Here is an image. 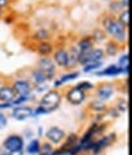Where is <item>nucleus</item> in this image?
Returning <instances> with one entry per match:
<instances>
[{
	"instance_id": "f257e3e1",
	"label": "nucleus",
	"mask_w": 132,
	"mask_h": 155,
	"mask_svg": "<svg viewBox=\"0 0 132 155\" xmlns=\"http://www.w3.org/2000/svg\"><path fill=\"white\" fill-rule=\"evenodd\" d=\"M60 102H61V94L56 90H50L42 97L38 108L35 110V112H33V114L53 112L59 107Z\"/></svg>"
},
{
	"instance_id": "f03ea898",
	"label": "nucleus",
	"mask_w": 132,
	"mask_h": 155,
	"mask_svg": "<svg viewBox=\"0 0 132 155\" xmlns=\"http://www.w3.org/2000/svg\"><path fill=\"white\" fill-rule=\"evenodd\" d=\"M103 25H104L105 31L114 38L116 42H125L126 41V27L122 26L118 20L108 16L103 20Z\"/></svg>"
},
{
	"instance_id": "7ed1b4c3",
	"label": "nucleus",
	"mask_w": 132,
	"mask_h": 155,
	"mask_svg": "<svg viewBox=\"0 0 132 155\" xmlns=\"http://www.w3.org/2000/svg\"><path fill=\"white\" fill-rule=\"evenodd\" d=\"M104 58V52L103 49L100 48H96V49H88V51H84V52H80L78 53V59H77V63L80 64H89V63H97V62H100Z\"/></svg>"
},
{
	"instance_id": "20e7f679",
	"label": "nucleus",
	"mask_w": 132,
	"mask_h": 155,
	"mask_svg": "<svg viewBox=\"0 0 132 155\" xmlns=\"http://www.w3.org/2000/svg\"><path fill=\"white\" fill-rule=\"evenodd\" d=\"M4 148L9 153H12L16 150H22L23 139L20 137V135H10V137H8L4 142Z\"/></svg>"
},
{
	"instance_id": "39448f33",
	"label": "nucleus",
	"mask_w": 132,
	"mask_h": 155,
	"mask_svg": "<svg viewBox=\"0 0 132 155\" xmlns=\"http://www.w3.org/2000/svg\"><path fill=\"white\" fill-rule=\"evenodd\" d=\"M66 97H67V101L70 104H72V105H80L86 99V92L82 91L81 89H78L77 86H75V87H72L71 90L67 91Z\"/></svg>"
},
{
	"instance_id": "423d86ee",
	"label": "nucleus",
	"mask_w": 132,
	"mask_h": 155,
	"mask_svg": "<svg viewBox=\"0 0 132 155\" xmlns=\"http://www.w3.org/2000/svg\"><path fill=\"white\" fill-rule=\"evenodd\" d=\"M38 65H39V70H42L47 76L48 79L53 78L54 73H55V65L53 63V61L49 57H43L38 61Z\"/></svg>"
},
{
	"instance_id": "0eeeda50",
	"label": "nucleus",
	"mask_w": 132,
	"mask_h": 155,
	"mask_svg": "<svg viewBox=\"0 0 132 155\" xmlns=\"http://www.w3.org/2000/svg\"><path fill=\"white\" fill-rule=\"evenodd\" d=\"M33 116V110L28 106H17L12 111V117L17 121H23Z\"/></svg>"
},
{
	"instance_id": "6e6552de",
	"label": "nucleus",
	"mask_w": 132,
	"mask_h": 155,
	"mask_svg": "<svg viewBox=\"0 0 132 155\" xmlns=\"http://www.w3.org/2000/svg\"><path fill=\"white\" fill-rule=\"evenodd\" d=\"M45 137L47 139H49L51 143H55V144H58L60 143L64 138H65V132L59 128V127H51L47 130L45 133Z\"/></svg>"
},
{
	"instance_id": "1a4fd4ad",
	"label": "nucleus",
	"mask_w": 132,
	"mask_h": 155,
	"mask_svg": "<svg viewBox=\"0 0 132 155\" xmlns=\"http://www.w3.org/2000/svg\"><path fill=\"white\" fill-rule=\"evenodd\" d=\"M12 89L16 92V96H27L32 91V86L26 80H17L14 83Z\"/></svg>"
},
{
	"instance_id": "9d476101",
	"label": "nucleus",
	"mask_w": 132,
	"mask_h": 155,
	"mask_svg": "<svg viewBox=\"0 0 132 155\" xmlns=\"http://www.w3.org/2000/svg\"><path fill=\"white\" fill-rule=\"evenodd\" d=\"M54 61L61 68H66L69 65V52L60 48L54 53Z\"/></svg>"
},
{
	"instance_id": "9b49d317",
	"label": "nucleus",
	"mask_w": 132,
	"mask_h": 155,
	"mask_svg": "<svg viewBox=\"0 0 132 155\" xmlns=\"http://www.w3.org/2000/svg\"><path fill=\"white\" fill-rule=\"evenodd\" d=\"M16 97V92L12 86H2L0 87V101L3 102H11Z\"/></svg>"
},
{
	"instance_id": "f8f14e48",
	"label": "nucleus",
	"mask_w": 132,
	"mask_h": 155,
	"mask_svg": "<svg viewBox=\"0 0 132 155\" xmlns=\"http://www.w3.org/2000/svg\"><path fill=\"white\" fill-rule=\"evenodd\" d=\"M112 94H114V87H112L111 84H104V85H102V86L98 89V91H97L98 99H99L100 101H106V100H109L111 96H112Z\"/></svg>"
},
{
	"instance_id": "ddd939ff",
	"label": "nucleus",
	"mask_w": 132,
	"mask_h": 155,
	"mask_svg": "<svg viewBox=\"0 0 132 155\" xmlns=\"http://www.w3.org/2000/svg\"><path fill=\"white\" fill-rule=\"evenodd\" d=\"M120 73H122V69H121L119 65H116V64H112V65L105 68L104 70L97 73V75H99V76H103V75H106V76H115V75H119Z\"/></svg>"
},
{
	"instance_id": "4468645a",
	"label": "nucleus",
	"mask_w": 132,
	"mask_h": 155,
	"mask_svg": "<svg viewBox=\"0 0 132 155\" xmlns=\"http://www.w3.org/2000/svg\"><path fill=\"white\" fill-rule=\"evenodd\" d=\"M32 79H33V81H34L37 85H41V84H43L45 80H48V76H47L42 70L35 69V70L32 73Z\"/></svg>"
},
{
	"instance_id": "2eb2a0df",
	"label": "nucleus",
	"mask_w": 132,
	"mask_h": 155,
	"mask_svg": "<svg viewBox=\"0 0 132 155\" xmlns=\"http://www.w3.org/2000/svg\"><path fill=\"white\" fill-rule=\"evenodd\" d=\"M37 51H38V53L41 55H49L53 52V46H51V43H49L47 41H43V42L39 43Z\"/></svg>"
},
{
	"instance_id": "dca6fc26",
	"label": "nucleus",
	"mask_w": 132,
	"mask_h": 155,
	"mask_svg": "<svg viewBox=\"0 0 132 155\" xmlns=\"http://www.w3.org/2000/svg\"><path fill=\"white\" fill-rule=\"evenodd\" d=\"M80 74H78V71H73V73H70V74H65V75H63L59 80H56L55 81V86L58 87V86H60V85H63L64 83H66V81H70V80H73V79H76V78Z\"/></svg>"
},
{
	"instance_id": "f3484780",
	"label": "nucleus",
	"mask_w": 132,
	"mask_h": 155,
	"mask_svg": "<svg viewBox=\"0 0 132 155\" xmlns=\"http://www.w3.org/2000/svg\"><path fill=\"white\" fill-rule=\"evenodd\" d=\"M92 40L91 38H88V37H86V38H82V40L77 43V52L80 53V52H84V51H88V49H91L92 48Z\"/></svg>"
},
{
	"instance_id": "a211bd4d",
	"label": "nucleus",
	"mask_w": 132,
	"mask_h": 155,
	"mask_svg": "<svg viewBox=\"0 0 132 155\" xmlns=\"http://www.w3.org/2000/svg\"><path fill=\"white\" fill-rule=\"evenodd\" d=\"M118 21H119L122 26H125L126 28L130 26V10H128V9H125V10L121 11Z\"/></svg>"
},
{
	"instance_id": "6ab92c4d",
	"label": "nucleus",
	"mask_w": 132,
	"mask_h": 155,
	"mask_svg": "<svg viewBox=\"0 0 132 155\" xmlns=\"http://www.w3.org/2000/svg\"><path fill=\"white\" fill-rule=\"evenodd\" d=\"M39 150H41L39 140H32L29 143V145L27 147V153L28 154H37V153H39Z\"/></svg>"
},
{
	"instance_id": "aec40b11",
	"label": "nucleus",
	"mask_w": 132,
	"mask_h": 155,
	"mask_svg": "<svg viewBox=\"0 0 132 155\" xmlns=\"http://www.w3.org/2000/svg\"><path fill=\"white\" fill-rule=\"evenodd\" d=\"M118 43L115 41H110L106 43V54L108 55H115L118 53Z\"/></svg>"
},
{
	"instance_id": "412c9836",
	"label": "nucleus",
	"mask_w": 132,
	"mask_h": 155,
	"mask_svg": "<svg viewBox=\"0 0 132 155\" xmlns=\"http://www.w3.org/2000/svg\"><path fill=\"white\" fill-rule=\"evenodd\" d=\"M77 59H78V52L76 48H72L70 52H69V65H73L75 63H77Z\"/></svg>"
},
{
	"instance_id": "4be33fe9",
	"label": "nucleus",
	"mask_w": 132,
	"mask_h": 155,
	"mask_svg": "<svg viewBox=\"0 0 132 155\" xmlns=\"http://www.w3.org/2000/svg\"><path fill=\"white\" fill-rule=\"evenodd\" d=\"M99 67H102V62H97V63H89V64H86V67L83 68V71L88 73V71H92V70H97Z\"/></svg>"
},
{
	"instance_id": "5701e85b",
	"label": "nucleus",
	"mask_w": 132,
	"mask_h": 155,
	"mask_svg": "<svg viewBox=\"0 0 132 155\" xmlns=\"http://www.w3.org/2000/svg\"><path fill=\"white\" fill-rule=\"evenodd\" d=\"M77 87H78V89H81L82 91H86V90H92V89H93V84L87 83V81H82V83H80V84L77 85Z\"/></svg>"
},
{
	"instance_id": "b1692460",
	"label": "nucleus",
	"mask_w": 132,
	"mask_h": 155,
	"mask_svg": "<svg viewBox=\"0 0 132 155\" xmlns=\"http://www.w3.org/2000/svg\"><path fill=\"white\" fill-rule=\"evenodd\" d=\"M91 106H92V108L97 110V111H104V110H105L104 105H103L102 102H99V101H94V102H92Z\"/></svg>"
},
{
	"instance_id": "393cba45",
	"label": "nucleus",
	"mask_w": 132,
	"mask_h": 155,
	"mask_svg": "<svg viewBox=\"0 0 132 155\" xmlns=\"http://www.w3.org/2000/svg\"><path fill=\"white\" fill-rule=\"evenodd\" d=\"M6 124H8V120H6V117H5V114L0 112V129L5 128Z\"/></svg>"
},
{
	"instance_id": "a878e982",
	"label": "nucleus",
	"mask_w": 132,
	"mask_h": 155,
	"mask_svg": "<svg viewBox=\"0 0 132 155\" xmlns=\"http://www.w3.org/2000/svg\"><path fill=\"white\" fill-rule=\"evenodd\" d=\"M110 8H111L112 11H120L121 8H122V5H121V3H119V2H114V3L110 4Z\"/></svg>"
},
{
	"instance_id": "bb28decb",
	"label": "nucleus",
	"mask_w": 132,
	"mask_h": 155,
	"mask_svg": "<svg viewBox=\"0 0 132 155\" xmlns=\"http://www.w3.org/2000/svg\"><path fill=\"white\" fill-rule=\"evenodd\" d=\"M9 5V0H0V9H4Z\"/></svg>"
},
{
	"instance_id": "cd10ccee",
	"label": "nucleus",
	"mask_w": 132,
	"mask_h": 155,
	"mask_svg": "<svg viewBox=\"0 0 132 155\" xmlns=\"http://www.w3.org/2000/svg\"><path fill=\"white\" fill-rule=\"evenodd\" d=\"M121 5H122V8H128V5H130V0H122L121 2Z\"/></svg>"
},
{
	"instance_id": "c85d7f7f",
	"label": "nucleus",
	"mask_w": 132,
	"mask_h": 155,
	"mask_svg": "<svg viewBox=\"0 0 132 155\" xmlns=\"http://www.w3.org/2000/svg\"><path fill=\"white\" fill-rule=\"evenodd\" d=\"M10 154L11 155H22V150H16V151H12Z\"/></svg>"
},
{
	"instance_id": "c756f323",
	"label": "nucleus",
	"mask_w": 132,
	"mask_h": 155,
	"mask_svg": "<svg viewBox=\"0 0 132 155\" xmlns=\"http://www.w3.org/2000/svg\"><path fill=\"white\" fill-rule=\"evenodd\" d=\"M2 15H3V9H0V17H2Z\"/></svg>"
},
{
	"instance_id": "7c9ffc66",
	"label": "nucleus",
	"mask_w": 132,
	"mask_h": 155,
	"mask_svg": "<svg viewBox=\"0 0 132 155\" xmlns=\"http://www.w3.org/2000/svg\"><path fill=\"white\" fill-rule=\"evenodd\" d=\"M2 155H11L10 153H4V154H2Z\"/></svg>"
}]
</instances>
